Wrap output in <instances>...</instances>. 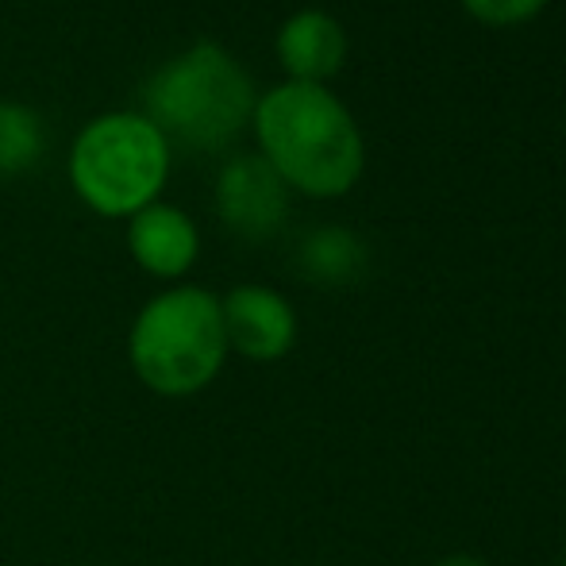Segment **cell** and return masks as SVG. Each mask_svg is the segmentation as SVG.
Instances as JSON below:
<instances>
[{
  "label": "cell",
  "instance_id": "1",
  "mask_svg": "<svg viewBox=\"0 0 566 566\" xmlns=\"http://www.w3.org/2000/svg\"><path fill=\"white\" fill-rule=\"evenodd\" d=\"M251 124L262 158L297 193L343 197L363 178V132L328 85H274L259 97Z\"/></svg>",
  "mask_w": 566,
  "mask_h": 566
},
{
  "label": "cell",
  "instance_id": "2",
  "mask_svg": "<svg viewBox=\"0 0 566 566\" xmlns=\"http://www.w3.org/2000/svg\"><path fill=\"white\" fill-rule=\"evenodd\" d=\"M254 105L251 74L209 39L166 59L143 85V116L170 147L178 143L193 155L228 150L251 127Z\"/></svg>",
  "mask_w": 566,
  "mask_h": 566
},
{
  "label": "cell",
  "instance_id": "3",
  "mask_svg": "<svg viewBox=\"0 0 566 566\" xmlns=\"http://www.w3.org/2000/svg\"><path fill=\"white\" fill-rule=\"evenodd\" d=\"M220 297L205 285H170L135 313L127 328V363L158 397H197L228 363Z\"/></svg>",
  "mask_w": 566,
  "mask_h": 566
},
{
  "label": "cell",
  "instance_id": "4",
  "mask_svg": "<svg viewBox=\"0 0 566 566\" xmlns=\"http://www.w3.org/2000/svg\"><path fill=\"white\" fill-rule=\"evenodd\" d=\"M170 143L143 113H105L70 147L74 193L97 217L127 220L155 205L170 178Z\"/></svg>",
  "mask_w": 566,
  "mask_h": 566
},
{
  "label": "cell",
  "instance_id": "5",
  "mask_svg": "<svg viewBox=\"0 0 566 566\" xmlns=\"http://www.w3.org/2000/svg\"><path fill=\"white\" fill-rule=\"evenodd\" d=\"M217 212L239 239L262 243L290 217V186L262 155H235L217 178Z\"/></svg>",
  "mask_w": 566,
  "mask_h": 566
},
{
  "label": "cell",
  "instance_id": "6",
  "mask_svg": "<svg viewBox=\"0 0 566 566\" xmlns=\"http://www.w3.org/2000/svg\"><path fill=\"white\" fill-rule=\"evenodd\" d=\"M228 350L251 363H277L297 343V313L270 285H235L220 297Z\"/></svg>",
  "mask_w": 566,
  "mask_h": 566
},
{
  "label": "cell",
  "instance_id": "7",
  "mask_svg": "<svg viewBox=\"0 0 566 566\" xmlns=\"http://www.w3.org/2000/svg\"><path fill=\"white\" fill-rule=\"evenodd\" d=\"M127 254L143 274L158 277V282H178L193 270L197 254H201V231L178 205L155 201L127 217Z\"/></svg>",
  "mask_w": 566,
  "mask_h": 566
},
{
  "label": "cell",
  "instance_id": "8",
  "mask_svg": "<svg viewBox=\"0 0 566 566\" xmlns=\"http://www.w3.org/2000/svg\"><path fill=\"white\" fill-rule=\"evenodd\" d=\"M347 59V35L339 20L321 8H301L277 31V62L285 66L290 82L324 85L336 77Z\"/></svg>",
  "mask_w": 566,
  "mask_h": 566
},
{
  "label": "cell",
  "instance_id": "9",
  "mask_svg": "<svg viewBox=\"0 0 566 566\" xmlns=\"http://www.w3.org/2000/svg\"><path fill=\"white\" fill-rule=\"evenodd\" d=\"M297 266L316 285H350L366 270V243L347 228H316L301 239Z\"/></svg>",
  "mask_w": 566,
  "mask_h": 566
},
{
  "label": "cell",
  "instance_id": "10",
  "mask_svg": "<svg viewBox=\"0 0 566 566\" xmlns=\"http://www.w3.org/2000/svg\"><path fill=\"white\" fill-rule=\"evenodd\" d=\"M46 155V127L35 108L0 101V178H20Z\"/></svg>",
  "mask_w": 566,
  "mask_h": 566
},
{
  "label": "cell",
  "instance_id": "11",
  "mask_svg": "<svg viewBox=\"0 0 566 566\" xmlns=\"http://www.w3.org/2000/svg\"><path fill=\"white\" fill-rule=\"evenodd\" d=\"M547 0H462L470 15L485 28H516L528 23L536 12H544Z\"/></svg>",
  "mask_w": 566,
  "mask_h": 566
},
{
  "label": "cell",
  "instance_id": "12",
  "mask_svg": "<svg viewBox=\"0 0 566 566\" xmlns=\"http://www.w3.org/2000/svg\"><path fill=\"white\" fill-rule=\"evenodd\" d=\"M436 566H490V563L478 559V555H448V559H440Z\"/></svg>",
  "mask_w": 566,
  "mask_h": 566
},
{
  "label": "cell",
  "instance_id": "13",
  "mask_svg": "<svg viewBox=\"0 0 566 566\" xmlns=\"http://www.w3.org/2000/svg\"><path fill=\"white\" fill-rule=\"evenodd\" d=\"M563 566H566V559H563Z\"/></svg>",
  "mask_w": 566,
  "mask_h": 566
}]
</instances>
